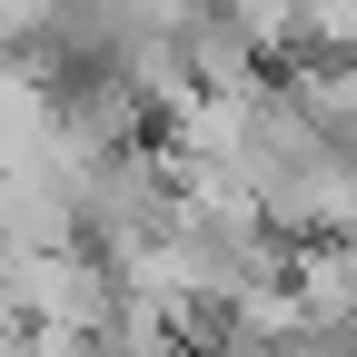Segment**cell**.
I'll return each mask as SVG.
<instances>
[{"label": "cell", "mask_w": 357, "mask_h": 357, "mask_svg": "<svg viewBox=\"0 0 357 357\" xmlns=\"http://www.w3.org/2000/svg\"><path fill=\"white\" fill-rule=\"evenodd\" d=\"M278 100L307 119V139H328V149H357V60H307V70H288V79H268Z\"/></svg>", "instance_id": "6da1fadb"}, {"label": "cell", "mask_w": 357, "mask_h": 357, "mask_svg": "<svg viewBox=\"0 0 357 357\" xmlns=\"http://www.w3.org/2000/svg\"><path fill=\"white\" fill-rule=\"evenodd\" d=\"M50 10H60V0H0V50H40Z\"/></svg>", "instance_id": "3957f363"}, {"label": "cell", "mask_w": 357, "mask_h": 357, "mask_svg": "<svg viewBox=\"0 0 357 357\" xmlns=\"http://www.w3.org/2000/svg\"><path fill=\"white\" fill-rule=\"evenodd\" d=\"M298 40L328 60H357V0H298Z\"/></svg>", "instance_id": "7a4b0ae2"}]
</instances>
